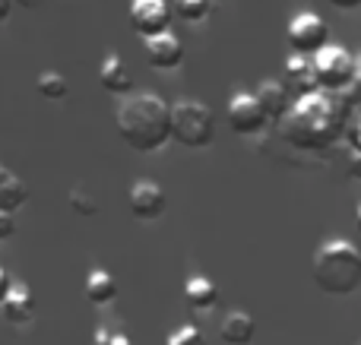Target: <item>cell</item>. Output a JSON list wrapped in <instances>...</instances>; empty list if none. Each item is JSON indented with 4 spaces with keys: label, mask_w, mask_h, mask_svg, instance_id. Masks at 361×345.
Listing matches in <instances>:
<instances>
[{
    "label": "cell",
    "mask_w": 361,
    "mask_h": 345,
    "mask_svg": "<svg viewBox=\"0 0 361 345\" xmlns=\"http://www.w3.org/2000/svg\"><path fill=\"white\" fill-rule=\"evenodd\" d=\"M345 92H317L298 95L292 105V111L279 120V133L295 146V149L320 152L326 146H333L339 137H345L349 130V99H343Z\"/></svg>",
    "instance_id": "cell-1"
},
{
    "label": "cell",
    "mask_w": 361,
    "mask_h": 345,
    "mask_svg": "<svg viewBox=\"0 0 361 345\" xmlns=\"http://www.w3.org/2000/svg\"><path fill=\"white\" fill-rule=\"evenodd\" d=\"M114 124L130 149L159 152L171 139V105L156 92H130L121 99Z\"/></svg>",
    "instance_id": "cell-2"
},
{
    "label": "cell",
    "mask_w": 361,
    "mask_h": 345,
    "mask_svg": "<svg viewBox=\"0 0 361 345\" xmlns=\"http://www.w3.org/2000/svg\"><path fill=\"white\" fill-rule=\"evenodd\" d=\"M311 270L326 295H352L361 285V251L345 238H330L314 251Z\"/></svg>",
    "instance_id": "cell-3"
},
{
    "label": "cell",
    "mask_w": 361,
    "mask_h": 345,
    "mask_svg": "<svg viewBox=\"0 0 361 345\" xmlns=\"http://www.w3.org/2000/svg\"><path fill=\"white\" fill-rule=\"evenodd\" d=\"M171 139L187 149H206L216 139V114L197 99H180L171 105Z\"/></svg>",
    "instance_id": "cell-4"
},
{
    "label": "cell",
    "mask_w": 361,
    "mask_h": 345,
    "mask_svg": "<svg viewBox=\"0 0 361 345\" xmlns=\"http://www.w3.org/2000/svg\"><path fill=\"white\" fill-rule=\"evenodd\" d=\"M355 61L358 57H352L349 48H343V44H324L314 54L320 89H326V92H345L352 86V76H355Z\"/></svg>",
    "instance_id": "cell-5"
},
{
    "label": "cell",
    "mask_w": 361,
    "mask_h": 345,
    "mask_svg": "<svg viewBox=\"0 0 361 345\" xmlns=\"http://www.w3.org/2000/svg\"><path fill=\"white\" fill-rule=\"evenodd\" d=\"M225 118H228V127L238 137H254V133H260L263 127L269 124V114H267V108L260 105L257 92H235L228 99Z\"/></svg>",
    "instance_id": "cell-6"
},
{
    "label": "cell",
    "mask_w": 361,
    "mask_h": 345,
    "mask_svg": "<svg viewBox=\"0 0 361 345\" xmlns=\"http://www.w3.org/2000/svg\"><path fill=\"white\" fill-rule=\"evenodd\" d=\"M286 38H288V48L298 51V54H317L324 44H330L326 38H330V29H326V23L317 16V13L305 10L298 13V16H292V23H288L286 29Z\"/></svg>",
    "instance_id": "cell-7"
},
{
    "label": "cell",
    "mask_w": 361,
    "mask_h": 345,
    "mask_svg": "<svg viewBox=\"0 0 361 345\" xmlns=\"http://www.w3.org/2000/svg\"><path fill=\"white\" fill-rule=\"evenodd\" d=\"M127 203H130L133 219L156 222V219H162L165 206H169V196H165V190H162V184L159 181L140 177V181H133L130 194H127Z\"/></svg>",
    "instance_id": "cell-8"
},
{
    "label": "cell",
    "mask_w": 361,
    "mask_h": 345,
    "mask_svg": "<svg viewBox=\"0 0 361 345\" xmlns=\"http://www.w3.org/2000/svg\"><path fill=\"white\" fill-rule=\"evenodd\" d=\"M130 25L143 38L165 32L171 25L169 0H130Z\"/></svg>",
    "instance_id": "cell-9"
},
{
    "label": "cell",
    "mask_w": 361,
    "mask_h": 345,
    "mask_svg": "<svg viewBox=\"0 0 361 345\" xmlns=\"http://www.w3.org/2000/svg\"><path fill=\"white\" fill-rule=\"evenodd\" d=\"M143 51H146V63L152 70H175L184 61V42L171 29L143 38Z\"/></svg>",
    "instance_id": "cell-10"
},
{
    "label": "cell",
    "mask_w": 361,
    "mask_h": 345,
    "mask_svg": "<svg viewBox=\"0 0 361 345\" xmlns=\"http://www.w3.org/2000/svg\"><path fill=\"white\" fill-rule=\"evenodd\" d=\"M286 82L292 86L295 99H298V95H307V92H317V89H320V80H317V67H314V57L292 51V57L286 61Z\"/></svg>",
    "instance_id": "cell-11"
},
{
    "label": "cell",
    "mask_w": 361,
    "mask_h": 345,
    "mask_svg": "<svg viewBox=\"0 0 361 345\" xmlns=\"http://www.w3.org/2000/svg\"><path fill=\"white\" fill-rule=\"evenodd\" d=\"M257 99H260V105L267 108L269 120H276V124H279V120L286 118V114L292 111V105H295L292 86L282 82V80H263L260 86H257Z\"/></svg>",
    "instance_id": "cell-12"
},
{
    "label": "cell",
    "mask_w": 361,
    "mask_h": 345,
    "mask_svg": "<svg viewBox=\"0 0 361 345\" xmlns=\"http://www.w3.org/2000/svg\"><path fill=\"white\" fill-rule=\"evenodd\" d=\"M4 317L6 323H13V327H25V323L35 320V295H32V289L25 282H13L10 295H6L4 301Z\"/></svg>",
    "instance_id": "cell-13"
},
{
    "label": "cell",
    "mask_w": 361,
    "mask_h": 345,
    "mask_svg": "<svg viewBox=\"0 0 361 345\" xmlns=\"http://www.w3.org/2000/svg\"><path fill=\"white\" fill-rule=\"evenodd\" d=\"M99 82H102V89H105V92H111V95H130V89H133L130 70L124 67V61H121L118 54H108L105 61H102Z\"/></svg>",
    "instance_id": "cell-14"
},
{
    "label": "cell",
    "mask_w": 361,
    "mask_h": 345,
    "mask_svg": "<svg viewBox=\"0 0 361 345\" xmlns=\"http://www.w3.org/2000/svg\"><path fill=\"white\" fill-rule=\"evenodd\" d=\"M219 333H222V342H228V345H250L257 336V320L247 310H231L222 320Z\"/></svg>",
    "instance_id": "cell-15"
},
{
    "label": "cell",
    "mask_w": 361,
    "mask_h": 345,
    "mask_svg": "<svg viewBox=\"0 0 361 345\" xmlns=\"http://www.w3.org/2000/svg\"><path fill=\"white\" fill-rule=\"evenodd\" d=\"M25 200H29V187H25V181L16 175V171L6 168V165H0V209L16 213V209L25 206Z\"/></svg>",
    "instance_id": "cell-16"
},
{
    "label": "cell",
    "mask_w": 361,
    "mask_h": 345,
    "mask_svg": "<svg viewBox=\"0 0 361 345\" xmlns=\"http://www.w3.org/2000/svg\"><path fill=\"white\" fill-rule=\"evenodd\" d=\"M86 298L95 304V308H105V304L118 301V279L111 276L108 270H89L86 276Z\"/></svg>",
    "instance_id": "cell-17"
},
{
    "label": "cell",
    "mask_w": 361,
    "mask_h": 345,
    "mask_svg": "<svg viewBox=\"0 0 361 345\" xmlns=\"http://www.w3.org/2000/svg\"><path fill=\"white\" fill-rule=\"evenodd\" d=\"M184 298L190 308L197 310H212L219 304V289L209 276H190L184 282Z\"/></svg>",
    "instance_id": "cell-18"
},
{
    "label": "cell",
    "mask_w": 361,
    "mask_h": 345,
    "mask_svg": "<svg viewBox=\"0 0 361 345\" xmlns=\"http://www.w3.org/2000/svg\"><path fill=\"white\" fill-rule=\"evenodd\" d=\"M67 92H70V82L63 73L44 70V73L38 76V95H44V99H51V101H61V99H67Z\"/></svg>",
    "instance_id": "cell-19"
},
{
    "label": "cell",
    "mask_w": 361,
    "mask_h": 345,
    "mask_svg": "<svg viewBox=\"0 0 361 345\" xmlns=\"http://www.w3.org/2000/svg\"><path fill=\"white\" fill-rule=\"evenodd\" d=\"M175 16L184 23H203L209 16V0H175Z\"/></svg>",
    "instance_id": "cell-20"
},
{
    "label": "cell",
    "mask_w": 361,
    "mask_h": 345,
    "mask_svg": "<svg viewBox=\"0 0 361 345\" xmlns=\"http://www.w3.org/2000/svg\"><path fill=\"white\" fill-rule=\"evenodd\" d=\"M92 345H133V339L127 330L111 327V323H102V327H95Z\"/></svg>",
    "instance_id": "cell-21"
},
{
    "label": "cell",
    "mask_w": 361,
    "mask_h": 345,
    "mask_svg": "<svg viewBox=\"0 0 361 345\" xmlns=\"http://www.w3.org/2000/svg\"><path fill=\"white\" fill-rule=\"evenodd\" d=\"M165 345H203V333H200V327H193V323H184L175 333H169Z\"/></svg>",
    "instance_id": "cell-22"
},
{
    "label": "cell",
    "mask_w": 361,
    "mask_h": 345,
    "mask_svg": "<svg viewBox=\"0 0 361 345\" xmlns=\"http://www.w3.org/2000/svg\"><path fill=\"white\" fill-rule=\"evenodd\" d=\"M70 206H73L80 215H95V213H99V203L89 196L86 187H73V190H70Z\"/></svg>",
    "instance_id": "cell-23"
},
{
    "label": "cell",
    "mask_w": 361,
    "mask_h": 345,
    "mask_svg": "<svg viewBox=\"0 0 361 345\" xmlns=\"http://www.w3.org/2000/svg\"><path fill=\"white\" fill-rule=\"evenodd\" d=\"M13 234H16V219H13V213L0 209V241H10Z\"/></svg>",
    "instance_id": "cell-24"
},
{
    "label": "cell",
    "mask_w": 361,
    "mask_h": 345,
    "mask_svg": "<svg viewBox=\"0 0 361 345\" xmlns=\"http://www.w3.org/2000/svg\"><path fill=\"white\" fill-rule=\"evenodd\" d=\"M345 99H349V101H361V57L355 61V76H352V86L345 89Z\"/></svg>",
    "instance_id": "cell-25"
},
{
    "label": "cell",
    "mask_w": 361,
    "mask_h": 345,
    "mask_svg": "<svg viewBox=\"0 0 361 345\" xmlns=\"http://www.w3.org/2000/svg\"><path fill=\"white\" fill-rule=\"evenodd\" d=\"M345 137H349L352 152H361V118H358V120H352L349 130H345Z\"/></svg>",
    "instance_id": "cell-26"
},
{
    "label": "cell",
    "mask_w": 361,
    "mask_h": 345,
    "mask_svg": "<svg viewBox=\"0 0 361 345\" xmlns=\"http://www.w3.org/2000/svg\"><path fill=\"white\" fill-rule=\"evenodd\" d=\"M10 289H13V279H10V272L0 266V308H4V301H6V295H10Z\"/></svg>",
    "instance_id": "cell-27"
},
{
    "label": "cell",
    "mask_w": 361,
    "mask_h": 345,
    "mask_svg": "<svg viewBox=\"0 0 361 345\" xmlns=\"http://www.w3.org/2000/svg\"><path fill=\"white\" fill-rule=\"evenodd\" d=\"M349 171H352V177H358V181H361V152H352V162H349Z\"/></svg>",
    "instance_id": "cell-28"
},
{
    "label": "cell",
    "mask_w": 361,
    "mask_h": 345,
    "mask_svg": "<svg viewBox=\"0 0 361 345\" xmlns=\"http://www.w3.org/2000/svg\"><path fill=\"white\" fill-rule=\"evenodd\" d=\"M336 10H355V6H361V0H330Z\"/></svg>",
    "instance_id": "cell-29"
},
{
    "label": "cell",
    "mask_w": 361,
    "mask_h": 345,
    "mask_svg": "<svg viewBox=\"0 0 361 345\" xmlns=\"http://www.w3.org/2000/svg\"><path fill=\"white\" fill-rule=\"evenodd\" d=\"M13 13V0H0V23H6Z\"/></svg>",
    "instance_id": "cell-30"
},
{
    "label": "cell",
    "mask_w": 361,
    "mask_h": 345,
    "mask_svg": "<svg viewBox=\"0 0 361 345\" xmlns=\"http://www.w3.org/2000/svg\"><path fill=\"white\" fill-rule=\"evenodd\" d=\"M19 6H29L32 10V6H38V0H19Z\"/></svg>",
    "instance_id": "cell-31"
},
{
    "label": "cell",
    "mask_w": 361,
    "mask_h": 345,
    "mask_svg": "<svg viewBox=\"0 0 361 345\" xmlns=\"http://www.w3.org/2000/svg\"><path fill=\"white\" fill-rule=\"evenodd\" d=\"M355 225L361 228V203H358V209H355Z\"/></svg>",
    "instance_id": "cell-32"
}]
</instances>
